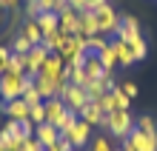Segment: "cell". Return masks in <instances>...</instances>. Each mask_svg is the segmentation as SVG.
Masks as SVG:
<instances>
[{"label": "cell", "mask_w": 157, "mask_h": 151, "mask_svg": "<svg viewBox=\"0 0 157 151\" xmlns=\"http://www.w3.org/2000/svg\"><path fill=\"white\" fill-rule=\"evenodd\" d=\"M106 46H109L106 34H91V37H86V51H89V54H100Z\"/></svg>", "instance_id": "cell-24"}, {"label": "cell", "mask_w": 157, "mask_h": 151, "mask_svg": "<svg viewBox=\"0 0 157 151\" xmlns=\"http://www.w3.org/2000/svg\"><path fill=\"white\" fill-rule=\"evenodd\" d=\"M43 108H46V123H57L66 111V103L60 97H49V100H43Z\"/></svg>", "instance_id": "cell-17"}, {"label": "cell", "mask_w": 157, "mask_h": 151, "mask_svg": "<svg viewBox=\"0 0 157 151\" xmlns=\"http://www.w3.org/2000/svg\"><path fill=\"white\" fill-rule=\"evenodd\" d=\"M34 140H37L43 148H49V145H54L60 140V131H57L54 123H40V126H34Z\"/></svg>", "instance_id": "cell-9"}, {"label": "cell", "mask_w": 157, "mask_h": 151, "mask_svg": "<svg viewBox=\"0 0 157 151\" xmlns=\"http://www.w3.org/2000/svg\"><path fill=\"white\" fill-rule=\"evenodd\" d=\"M60 86H63V83L52 80V77H43V74H34V89L40 91V97H43V100H49V97H57V94H60Z\"/></svg>", "instance_id": "cell-13"}, {"label": "cell", "mask_w": 157, "mask_h": 151, "mask_svg": "<svg viewBox=\"0 0 157 151\" xmlns=\"http://www.w3.org/2000/svg\"><path fill=\"white\" fill-rule=\"evenodd\" d=\"M75 151H77V148H75Z\"/></svg>", "instance_id": "cell-48"}, {"label": "cell", "mask_w": 157, "mask_h": 151, "mask_svg": "<svg viewBox=\"0 0 157 151\" xmlns=\"http://www.w3.org/2000/svg\"><path fill=\"white\" fill-rule=\"evenodd\" d=\"M60 57L66 66H83L89 57V51H86V37H80V34H69L66 37V46L60 49Z\"/></svg>", "instance_id": "cell-2"}, {"label": "cell", "mask_w": 157, "mask_h": 151, "mask_svg": "<svg viewBox=\"0 0 157 151\" xmlns=\"http://www.w3.org/2000/svg\"><path fill=\"white\" fill-rule=\"evenodd\" d=\"M34 23H37V29L43 32V37L60 32V14H57V12H43V14L34 17Z\"/></svg>", "instance_id": "cell-11"}, {"label": "cell", "mask_w": 157, "mask_h": 151, "mask_svg": "<svg viewBox=\"0 0 157 151\" xmlns=\"http://www.w3.org/2000/svg\"><path fill=\"white\" fill-rule=\"evenodd\" d=\"M134 128H140V131H146V134H154V137H157V123H154V117H149V114H143L140 120H137Z\"/></svg>", "instance_id": "cell-31"}, {"label": "cell", "mask_w": 157, "mask_h": 151, "mask_svg": "<svg viewBox=\"0 0 157 151\" xmlns=\"http://www.w3.org/2000/svg\"><path fill=\"white\" fill-rule=\"evenodd\" d=\"M20 100H23V103H26V106H29V108H32V106H40V103H43L40 91L34 89V86H29V89H26V91L20 94Z\"/></svg>", "instance_id": "cell-30"}, {"label": "cell", "mask_w": 157, "mask_h": 151, "mask_svg": "<svg viewBox=\"0 0 157 151\" xmlns=\"http://www.w3.org/2000/svg\"><path fill=\"white\" fill-rule=\"evenodd\" d=\"M46 151H60V145H57V143H54V145H49V148H46Z\"/></svg>", "instance_id": "cell-46"}, {"label": "cell", "mask_w": 157, "mask_h": 151, "mask_svg": "<svg viewBox=\"0 0 157 151\" xmlns=\"http://www.w3.org/2000/svg\"><path fill=\"white\" fill-rule=\"evenodd\" d=\"M49 46L46 43H37V46H32L29 49V54H26V74H37L40 71V66H43V60L49 57Z\"/></svg>", "instance_id": "cell-8"}, {"label": "cell", "mask_w": 157, "mask_h": 151, "mask_svg": "<svg viewBox=\"0 0 157 151\" xmlns=\"http://www.w3.org/2000/svg\"><path fill=\"white\" fill-rule=\"evenodd\" d=\"M112 97H114V108H117V111H128L132 100L123 94V89H120V86H114V89H112Z\"/></svg>", "instance_id": "cell-29"}, {"label": "cell", "mask_w": 157, "mask_h": 151, "mask_svg": "<svg viewBox=\"0 0 157 151\" xmlns=\"http://www.w3.org/2000/svg\"><path fill=\"white\" fill-rule=\"evenodd\" d=\"M66 37H69V34H63V32H54V34H49V37H43V43L49 46V51L60 54V49L66 46Z\"/></svg>", "instance_id": "cell-25"}, {"label": "cell", "mask_w": 157, "mask_h": 151, "mask_svg": "<svg viewBox=\"0 0 157 151\" xmlns=\"http://www.w3.org/2000/svg\"><path fill=\"white\" fill-rule=\"evenodd\" d=\"M37 14H43V3H40V0H26V17L34 20Z\"/></svg>", "instance_id": "cell-35"}, {"label": "cell", "mask_w": 157, "mask_h": 151, "mask_svg": "<svg viewBox=\"0 0 157 151\" xmlns=\"http://www.w3.org/2000/svg\"><path fill=\"white\" fill-rule=\"evenodd\" d=\"M29 49H32V43L26 40L23 34H17V37H14V43H12V51H14V54H29Z\"/></svg>", "instance_id": "cell-34"}, {"label": "cell", "mask_w": 157, "mask_h": 151, "mask_svg": "<svg viewBox=\"0 0 157 151\" xmlns=\"http://www.w3.org/2000/svg\"><path fill=\"white\" fill-rule=\"evenodd\" d=\"M112 46H114V51H117V63H120V66H132V63H134L132 46H128L126 40H120V37H114V40H112Z\"/></svg>", "instance_id": "cell-20"}, {"label": "cell", "mask_w": 157, "mask_h": 151, "mask_svg": "<svg viewBox=\"0 0 157 151\" xmlns=\"http://www.w3.org/2000/svg\"><path fill=\"white\" fill-rule=\"evenodd\" d=\"M3 114L9 120H29V106L23 100H9V103H3Z\"/></svg>", "instance_id": "cell-16"}, {"label": "cell", "mask_w": 157, "mask_h": 151, "mask_svg": "<svg viewBox=\"0 0 157 151\" xmlns=\"http://www.w3.org/2000/svg\"><path fill=\"white\" fill-rule=\"evenodd\" d=\"M89 151H114V148L109 143V137H94V140H89Z\"/></svg>", "instance_id": "cell-33"}, {"label": "cell", "mask_w": 157, "mask_h": 151, "mask_svg": "<svg viewBox=\"0 0 157 151\" xmlns=\"http://www.w3.org/2000/svg\"><path fill=\"white\" fill-rule=\"evenodd\" d=\"M0 148H3V151H20L23 148V140L20 137H12L6 128H0Z\"/></svg>", "instance_id": "cell-23"}, {"label": "cell", "mask_w": 157, "mask_h": 151, "mask_svg": "<svg viewBox=\"0 0 157 151\" xmlns=\"http://www.w3.org/2000/svg\"><path fill=\"white\" fill-rule=\"evenodd\" d=\"M66 3L75 9V12H86V9H89V0H66Z\"/></svg>", "instance_id": "cell-40"}, {"label": "cell", "mask_w": 157, "mask_h": 151, "mask_svg": "<svg viewBox=\"0 0 157 151\" xmlns=\"http://www.w3.org/2000/svg\"><path fill=\"white\" fill-rule=\"evenodd\" d=\"M103 126L112 131L114 137H128L134 131V120H132V114L128 111H112V114H103Z\"/></svg>", "instance_id": "cell-3"}, {"label": "cell", "mask_w": 157, "mask_h": 151, "mask_svg": "<svg viewBox=\"0 0 157 151\" xmlns=\"http://www.w3.org/2000/svg\"><path fill=\"white\" fill-rule=\"evenodd\" d=\"M9 74H26V54H14L12 51V57H9ZM3 71V74H6Z\"/></svg>", "instance_id": "cell-26"}, {"label": "cell", "mask_w": 157, "mask_h": 151, "mask_svg": "<svg viewBox=\"0 0 157 151\" xmlns=\"http://www.w3.org/2000/svg\"><path fill=\"white\" fill-rule=\"evenodd\" d=\"M63 69H66L63 57L52 51L49 57L43 60V66H40V71H37V74H43V77H52V80H57V83H66V77H63Z\"/></svg>", "instance_id": "cell-6"}, {"label": "cell", "mask_w": 157, "mask_h": 151, "mask_svg": "<svg viewBox=\"0 0 157 151\" xmlns=\"http://www.w3.org/2000/svg\"><path fill=\"white\" fill-rule=\"evenodd\" d=\"M29 120L34 123V126L46 123V108H43V103H40V106H32V108H29Z\"/></svg>", "instance_id": "cell-36"}, {"label": "cell", "mask_w": 157, "mask_h": 151, "mask_svg": "<svg viewBox=\"0 0 157 151\" xmlns=\"http://www.w3.org/2000/svg\"><path fill=\"white\" fill-rule=\"evenodd\" d=\"M114 37H120V40H126V43L137 40V37H140V23H137V17L123 14V17H120V32Z\"/></svg>", "instance_id": "cell-10"}, {"label": "cell", "mask_w": 157, "mask_h": 151, "mask_svg": "<svg viewBox=\"0 0 157 151\" xmlns=\"http://www.w3.org/2000/svg\"><path fill=\"white\" fill-rule=\"evenodd\" d=\"M34 86V74H0V97H3V103L9 100H20V94Z\"/></svg>", "instance_id": "cell-1"}, {"label": "cell", "mask_w": 157, "mask_h": 151, "mask_svg": "<svg viewBox=\"0 0 157 151\" xmlns=\"http://www.w3.org/2000/svg\"><path fill=\"white\" fill-rule=\"evenodd\" d=\"M128 140H132L134 151H157V137L146 134V131H140V128H134L132 134H128Z\"/></svg>", "instance_id": "cell-12"}, {"label": "cell", "mask_w": 157, "mask_h": 151, "mask_svg": "<svg viewBox=\"0 0 157 151\" xmlns=\"http://www.w3.org/2000/svg\"><path fill=\"white\" fill-rule=\"evenodd\" d=\"M43 3V12H54V6H57V0H40Z\"/></svg>", "instance_id": "cell-42"}, {"label": "cell", "mask_w": 157, "mask_h": 151, "mask_svg": "<svg viewBox=\"0 0 157 151\" xmlns=\"http://www.w3.org/2000/svg\"><path fill=\"white\" fill-rule=\"evenodd\" d=\"M57 97H60L63 103H66V108H69V111H80V108L89 103V94H86V89H83V86H75V83H63Z\"/></svg>", "instance_id": "cell-5"}, {"label": "cell", "mask_w": 157, "mask_h": 151, "mask_svg": "<svg viewBox=\"0 0 157 151\" xmlns=\"http://www.w3.org/2000/svg\"><path fill=\"white\" fill-rule=\"evenodd\" d=\"M120 89H123V94H126L128 100H134V97H137V86H134L132 80H126V83H123V86H120Z\"/></svg>", "instance_id": "cell-39"}, {"label": "cell", "mask_w": 157, "mask_h": 151, "mask_svg": "<svg viewBox=\"0 0 157 151\" xmlns=\"http://www.w3.org/2000/svg\"><path fill=\"white\" fill-rule=\"evenodd\" d=\"M20 0H0V9H14Z\"/></svg>", "instance_id": "cell-43"}, {"label": "cell", "mask_w": 157, "mask_h": 151, "mask_svg": "<svg viewBox=\"0 0 157 151\" xmlns=\"http://www.w3.org/2000/svg\"><path fill=\"white\" fill-rule=\"evenodd\" d=\"M77 26H80V12H75V9L60 12V32L63 34H77Z\"/></svg>", "instance_id": "cell-18"}, {"label": "cell", "mask_w": 157, "mask_h": 151, "mask_svg": "<svg viewBox=\"0 0 157 151\" xmlns=\"http://www.w3.org/2000/svg\"><path fill=\"white\" fill-rule=\"evenodd\" d=\"M77 34L80 37H91V34H100V26H97V14L86 9L80 12V26H77Z\"/></svg>", "instance_id": "cell-14"}, {"label": "cell", "mask_w": 157, "mask_h": 151, "mask_svg": "<svg viewBox=\"0 0 157 151\" xmlns=\"http://www.w3.org/2000/svg\"><path fill=\"white\" fill-rule=\"evenodd\" d=\"M9 57H12V49H6V46H0V74L9 69Z\"/></svg>", "instance_id": "cell-37"}, {"label": "cell", "mask_w": 157, "mask_h": 151, "mask_svg": "<svg viewBox=\"0 0 157 151\" xmlns=\"http://www.w3.org/2000/svg\"><path fill=\"white\" fill-rule=\"evenodd\" d=\"M20 34H23V37H26V40H29L32 46L43 43V32L37 29V23H34V20H26V23H23V29H20Z\"/></svg>", "instance_id": "cell-21"}, {"label": "cell", "mask_w": 157, "mask_h": 151, "mask_svg": "<svg viewBox=\"0 0 157 151\" xmlns=\"http://www.w3.org/2000/svg\"><path fill=\"white\" fill-rule=\"evenodd\" d=\"M91 12L97 14V26H100V34H117L120 32V14L112 9V3H106L103 6H97V9H91Z\"/></svg>", "instance_id": "cell-4"}, {"label": "cell", "mask_w": 157, "mask_h": 151, "mask_svg": "<svg viewBox=\"0 0 157 151\" xmlns=\"http://www.w3.org/2000/svg\"><path fill=\"white\" fill-rule=\"evenodd\" d=\"M63 137H66L75 148H83V145H89V140H91V126H89L86 120H77V123H75V126H71Z\"/></svg>", "instance_id": "cell-7"}, {"label": "cell", "mask_w": 157, "mask_h": 151, "mask_svg": "<svg viewBox=\"0 0 157 151\" xmlns=\"http://www.w3.org/2000/svg\"><path fill=\"white\" fill-rule=\"evenodd\" d=\"M128 46H132V54H134V63H140V60H146V54H149V46H146V40H143V34L137 37V40H132Z\"/></svg>", "instance_id": "cell-28"}, {"label": "cell", "mask_w": 157, "mask_h": 151, "mask_svg": "<svg viewBox=\"0 0 157 151\" xmlns=\"http://www.w3.org/2000/svg\"><path fill=\"white\" fill-rule=\"evenodd\" d=\"M20 151H46V148H43L34 137H29V140H23V148H20Z\"/></svg>", "instance_id": "cell-38"}, {"label": "cell", "mask_w": 157, "mask_h": 151, "mask_svg": "<svg viewBox=\"0 0 157 151\" xmlns=\"http://www.w3.org/2000/svg\"><path fill=\"white\" fill-rule=\"evenodd\" d=\"M94 103L100 106V111H103V114H112V111H117V108H114V97H112V91H106L103 97L94 100Z\"/></svg>", "instance_id": "cell-32"}, {"label": "cell", "mask_w": 157, "mask_h": 151, "mask_svg": "<svg viewBox=\"0 0 157 151\" xmlns=\"http://www.w3.org/2000/svg\"><path fill=\"white\" fill-rule=\"evenodd\" d=\"M57 145H60V151H75V145H71L63 134H60V140H57Z\"/></svg>", "instance_id": "cell-41"}, {"label": "cell", "mask_w": 157, "mask_h": 151, "mask_svg": "<svg viewBox=\"0 0 157 151\" xmlns=\"http://www.w3.org/2000/svg\"><path fill=\"white\" fill-rule=\"evenodd\" d=\"M97 57H100V63H103V69H106V71H114V66H120V63H117V51H114L112 40H109V46L97 54Z\"/></svg>", "instance_id": "cell-22"}, {"label": "cell", "mask_w": 157, "mask_h": 151, "mask_svg": "<svg viewBox=\"0 0 157 151\" xmlns=\"http://www.w3.org/2000/svg\"><path fill=\"white\" fill-rule=\"evenodd\" d=\"M77 117H80V120H86L89 126H103V111H100V106H97L94 100H89L86 106L77 111Z\"/></svg>", "instance_id": "cell-15"}, {"label": "cell", "mask_w": 157, "mask_h": 151, "mask_svg": "<svg viewBox=\"0 0 157 151\" xmlns=\"http://www.w3.org/2000/svg\"><path fill=\"white\" fill-rule=\"evenodd\" d=\"M120 151H134V145H132V140H128V137L123 140V148H120Z\"/></svg>", "instance_id": "cell-44"}, {"label": "cell", "mask_w": 157, "mask_h": 151, "mask_svg": "<svg viewBox=\"0 0 157 151\" xmlns=\"http://www.w3.org/2000/svg\"><path fill=\"white\" fill-rule=\"evenodd\" d=\"M0 151H3V148H0Z\"/></svg>", "instance_id": "cell-47"}, {"label": "cell", "mask_w": 157, "mask_h": 151, "mask_svg": "<svg viewBox=\"0 0 157 151\" xmlns=\"http://www.w3.org/2000/svg\"><path fill=\"white\" fill-rule=\"evenodd\" d=\"M83 69H86V77L89 80H103V74H106V69H103V63H100L97 54H89L86 63H83Z\"/></svg>", "instance_id": "cell-19"}, {"label": "cell", "mask_w": 157, "mask_h": 151, "mask_svg": "<svg viewBox=\"0 0 157 151\" xmlns=\"http://www.w3.org/2000/svg\"><path fill=\"white\" fill-rule=\"evenodd\" d=\"M77 120H80V117H77V111H69V108H66V111H63V117L54 123V126H57V131H60V134H66V131L75 126Z\"/></svg>", "instance_id": "cell-27"}, {"label": "cell", "mask_w": 157, "mask_h": 151, "mask_svg": "<svg viewBox=\"0 0 157 151\" xmlns=\"http://www.w3.org/2000/svg\"><path fill=\"white\" fill-rule=\"evenodd\" d=\"M106 0H89V9H97V6H103Z\"/></svg>", "instance_id": "cell-45"}]
</instances>
